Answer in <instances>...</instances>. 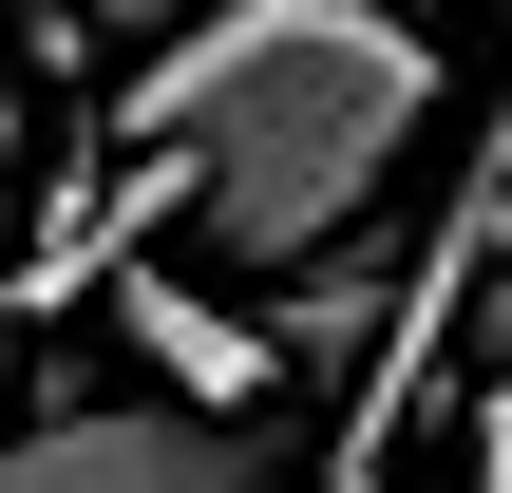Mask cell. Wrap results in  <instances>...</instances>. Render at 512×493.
I'll list each match as a JSON object with an SVG mask.
<instances>
[{
    "label": "cell",
    "mask_w": 512,
    "mask_h": 493,
    "mask_svg": "<svg viewBox=\"0 0 512 493\" xmlns=\"http://www.w3.org/2000/svg\"><path fill=\"white\" fill-rule=\"evenodd\" d=\"M437 95L456 76H437V19L418 0H190L152 38V76L95 95V133L114 152L171 133L190 152V228L247 285H285V266H323L380 209V171L437 133Z\"/></svg>",
    "instance_id": "6da1fadb"
},
{
    "label": "cell",
    "mask_w": 512,
    "mask_h": 493,
    "mask_svg": "<svg viewBox=\"0 0 512 493\" xmlns=\"http://www.w3.org/2000/svg\"><path fill=\"white\" fill-rule=\"evenodd\" d=\"M0 493H304V475H266L209 399H19Z\"/></svg>",
    "instance_id": "7a4b0ae2"
},
{
    "label": "cell",
    "mask_w": 512,
    "mask_h": 493,
    "mask_svg": "<svg viewBox=\"0 0 512 493\" xmlns=\"http://www.w3.org/2000/svg\"><path fill=\"white\" fill-rule=\"evenodd\" d=\"M418 19H437V0H418Z\"/></svg>",
    "instance_id": "ba28073f"
},
{
    "label": "cell",
    "mask_w": 512,
    "mask_h": 493,
    "mask_svg": "<svg viewBox=\"0 0 512 493\" xmlns=\"http://www.w3.org/2000/svg\"><path fill=\"white\" fill-rule=\"evenodd\" d=\"M380 304H399V285H380L361 247H323V266H285V304H266V323H285V380H361V342H380Z\"/></svg>",
    "instance_id": "277c9868"
},
{
    "label": "cell",
    "mask_w": 512,
    "mask_h": 493,
    "mask_svg": "<svg viewBox=\"0 0 512 493\" xmlns=\"http://www.w3.org/2000/svg\"><path fill=\"white\" fill-rule=\"evenodd\" d=\"M0 437H19V304H0Z\"/></svg>",
    "instance_id": "8992f818"
},
{
    "label": "cell",
    "mask_w": 512,
    "mask_h": 493,
    "mask_svg": "<svg viewBox=\"0 0 512 493\" xmlns=\"http://www.w3.org/2000/svg\"><path fill=\"white\" fill-rule=\"evenodd\" d=\"M95 19H133V38H171V19H190V0H95Z\"/></svg>",
    "instance_id": "5b68a950"
},
{
    "label": "cell",
    "mask_w": 512,
    "mask_h": 493,
    "mask_svg": "<svg viewBox=\"0 0 512 493\" xmlns=\"http://www.w3.org/2000/svg\"><path fill=\"white\" fill-rule=\"evenodd\" d=\"M114 342H133L171 399H209V418H266V399H285V323H266V304H209V285L152 266V247L114 266Z\"/></svg>",
    "instance_id": "3957f363"
},
{
    "label": "cell",
    "mask_w": 512,
    "mask_h": 493,
    "mask_svg": "<svg viewBox=\"0 0 512 493\" xmlns=\"http://www.w3.org/2000/svg\"><path fill=\"white\" fill-rule=\"evenodd\" d=\"M0 152H19V76H0Z\"/></svg>",
    "instance_id": "52a82bcc"
}]
</instances>
